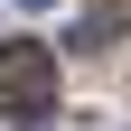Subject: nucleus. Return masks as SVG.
Segmentation results:
<instances>
[{
	"instance_id": "f03ea898",
	"label": "nucleus",
	"mask_w": 131,
	"mask_h": 131,
	"mask_svg": "<svg viewBox=\"0 0 131 131\" xmlns=\"http://www.w3.org/2000/svg\"><path fill=\"white\" fill-rule=\"evenodd\" d=\"M19 9H47V0H19Z\"/></svg>"
},
{
	"instance_id": "f257e3e1",
	"label": "nucleus",
	"mask_w": 131,
	"mask_h": 131,
	"mask_svg": "<svg viewBox=\"0 0 131 131\" xmlns=\"http://www.w3.org/2000/svg\"><path fill=\"white\" fill-rule=\"evenodd\" d=\"M0 112H9V122L56 112V56H47L38 38H9L0 47Z\"/></svg>"
}]
</instances>
